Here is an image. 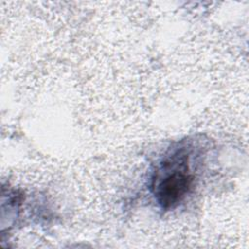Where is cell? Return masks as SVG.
<instances>
[{
  "mask_svg": "<svg viewBox=\"0 0 249 249\" xmlns=\"http://www.w3.org/2000/svg\"><path fill=\"white\" fill-rule=\"evenodd\" d=\"M195 182L191 167V148L181 143L167 154L157 167L151 189L157 202L164 210L178 206L189 195Z\"/></svg>",
  "mask_w": 249,
  "mask_h": 249,
  "instance_id": "1",
  "label": "cell"
}]
</instances>
